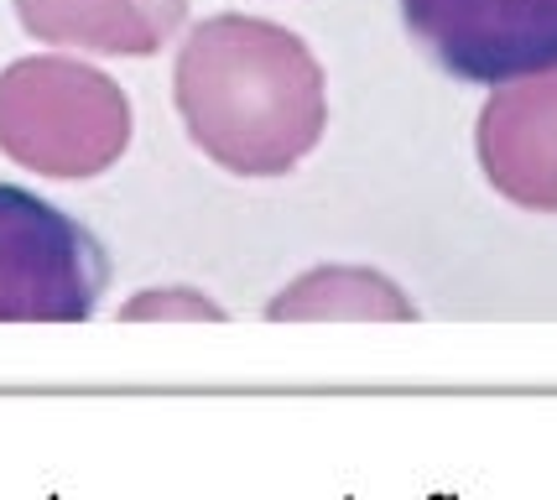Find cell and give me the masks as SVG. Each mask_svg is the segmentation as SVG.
I'll return each mask as SVG.
<instances>
[{
  "label": "cell",
  "instance_id": "obj_5",
  "mask_svg": "<svg viewBox=\"0 0 557 500\" xmlns=\"http://www.w3.org/2000/svg\"><path fill=\"white\" fill-rule=\"evenodd\" d=\"M474 151L500 198L532 215H557V69L495 84L474 120Z\"/></svg>",
  "mask_w": 557,
  "mask_h": 500
},
{
  "label": "cell",
  "instance_id": "obj_2",
  "mask_svg": "<svg viewBox=\"0 0 557 500\" xmlns=\"http://www.w3.org/2000/svg\"><path fill=\"white\" fill-rule=\"evenodd\" d=\"M131 146V99L110 73L63 52L0 69V151L58 183L99 178Z\"/></svg>",
  "mask_w": 557,
  "mask_h": 500
},
{
  "label": "cell",
  "instance_id": "obj_6",
  "mask_svg": "<svg viewBox=\"0 0 557 500\" xmlns=\"http://www.w3.org/2000/svg\"><path fill=\"white\" fill-rule=\"evenodd\" d=\"M16 22L48 48L151 58L188 22V0H16Z\"/></svg>",
  "mask_w": 557,
  "mask_h": 500
},
{
  "label": "cell",
  "instance_id": "obj_8",
  "mask_svg": "<svg viewBox=\"0 0 557 500\" xmlns=\"http://www.w3.org/2000/svg\"><path fill=\"white\" fill-rule=\"evenodd\" d=\"M121 318H125V324H146V318H209V324H219V318H224V308H219V303H209L203 292L168 286V292H141L136 303H125Z\"/></svg>",
  "mask_w": 557,
  "mask_h": 500
},
{
  "label": "cell",
  "instance_id": "obj_3",
  "mask_svg": "<svg viewBox=\"0 0 557 500\" xmlns=\"http://www.w3.org/2000/svg\"><path fill=\"white\" fill-rule=\"evenodd\" d=\"M104 277V251L78 219L0 183V324H84Z\"/></svg>",
  "mask_w": 557,
  "mask_h": 500
},
{
  "label": "cell",
  "instance_id": "obj_7",
  "mask_svg": "<svg viewBox=\"0 0 557 500\" xmlns=\"http://www.w3.org/2000/svg\"><path fill=\"white\" fill-rule=\"evenodd\" d=\"M271 324H329V318H349V324H412L417 308L401 286L370 271V266H318L308 277L282 286L267 308Z\"/></svg>",
  "mask_w": 557,
  "mask_h": 500
},
{
  "label": "cell",
  "instance_id": "obj_4",
  "mask_svg": "<svg viewBox=\"0 0 557 500\" xmlns=\"http://www.w3.org/2000/svg\"><path fill=\"white\" fill-rule=\"evenodd\" d=\"M417 48L463 84L557 69V0H401Z\"/></svg>",
  "mask_w": 557,
  "mask_h": 500
},
{
  "label": "cell",
  "instance_id": "obj_1",
  "mask_svg": "<svg viewBox=\"0 0 557 500\" xmlns=\"http://www.w3.org/2000/svg\"><path fill=\"white\" fill-rule=\"evenodd\" d=\"M172 99L194 146L235 178H282L329 131V78L313 48L261 16H209L188 32Z\"/></svg>",
  "mask_w": 557,
  "mask_h": 500
}]
</instances>
